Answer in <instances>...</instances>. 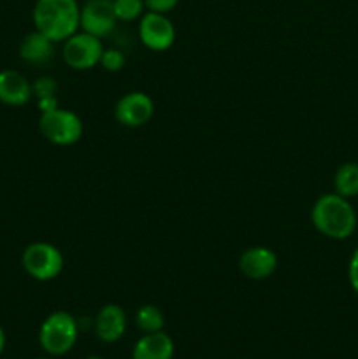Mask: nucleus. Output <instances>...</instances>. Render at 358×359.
Returning a JSON list of instances; mask_svg holds the SVG:
<instances>
[{
	"label": "nucleus",
	"mask_w": 358,
	"mask_h": 359,
	"mask_svg": "<svg viewBox=\"0 0 358 359\" xmlns=\"http://www.w3.org/2000/svg\"><path fill=\"white\" fill-rule=\"evenodd\" d=\"M32 20L35 30L56 44L79 32L81 6L77 0H35Z\"/></svg>",
	"instance_id": "obj_1"
},
{
	"label": "nucleus",
	"mask_w": 358,
	"mask_h": 359,
	"mask_svg": "<svg viewBox=\"0 0 358 359\" xmlns=\"http://www.w3.org/2000/svg\"><path fill=\"white\" fill-rule=\"evenodd\" d=\"M312 226L326 238L346 241L357 230V212L347 198L326 193L314 202L311 210Z\"/></svg>",
	"instance_id": "obj_2"
},
{
	"label": "nucleus",
	"mask_w": 358,
	"mask_h": 359,
	"mask_svg": "<svg viewBox=\"0 0 358 359\" xmlns=\"http://www.w3.org/2000/svg\"><path fill=\"white\" fill-rule=\"evenodd\" d=\"M79 337V323L70 312L56 311L42 321L39 328V344L51 358L65 356L76 346Z\"/></svg>",
	"instance_id": "obj_3"
},
{
	"label": "nucleus",
	"mask_w": 358,
	"mask_h": 359,
	"mask_svg": "<svg viewBox=\"0 0 358 359\" xmlns=\"http://www.w3.org/2000/svg\"><path fill=\"white\" fill-rule=\"evenodd\" d=\"M21 265L32 279L48 283L62 273L65 259L56 245L49 242H32L21 255Z\"/></svg>",
	"instance_id": "obj_4"
},
{
	"label": "nucleus",
	"mask_w": 358,
	"mask_h": 359,
	"mask_svg": "<svg viewBox=\"0 0 358 359\" xmlns=\"http://www.w3.org/2000/svg\"><path fill=\"white\" fill-rule=\"evenodd\" d=\"M39 130L48 142L55 146H72L83 137V119L69 109L56 107L42 112L39 118Z\"/></svg>",
	"instance_id": "obj_5"
},
{
	"label": "nucleus",
	"mask_w": 358,
	"mask_h": 359,
	"mask_svg": "<svg viewBox=\"0 0 358 359\" xmlns=\"http://www.w3.org/2000/svg\"><path fill=\"white\" fill-rule=\"evenodd\" d=\"M104 49L102 39L81 30L63 41L62 56L72 70H90L100 63Z\"/></svg>",
	"instance_id": "obj_6"
},
{
	"label": "nucleus",
	"mask_w": 358,
	"mask_h": 359,
	"mask_svg": "<svg viewBox=\"0 0 358 359\" xmlns=\"http://www.w3.org/2000/svg\"><path fill=\"white\" fill-rule=\"evenodd\" d=\"M139 39L151 51H167L175 41V27L167 14L146 11L139 20Z\"/></svg>",
	"instance_id": "obj_7"
},
{
	"label": "nucleus",
	"mask_w": 358,
	"mask_h": 359,
	"mask_svg": "<svg viewBox=\"0 0 358 359\" xmlns=\"http://www.w3.org/2000/svg\"><path fill=\"white\" fill-rule=\"evenodd\" d=\"M154 114V102L144 91L125 93L114 105V118L119 125L128 128L144 126Z\"/></svg>",
	"instance_id": "obj_8"
},
{
	"label": "nucleus",
	"mask_w": 358,
	"mask_h": 359,
	"mask_svg": "<svg viewBox=\"0 0 358 359\" xmlns=\"http://www.w3.org/2000/svg\"><path fill=\"white\" fill-rule=\"evenodd\" d=\"M118 18L114 14L112 0H86L81 6V25L79 28L86 34L104 39L112 34Z\"/></svg>",
	"instance_id": "obj_9"
},
{
	"label": "nucleus",
	"mask_w": 358,
	"mask_h": 359,
	"mask_svg": "<svg viewBox=\"0 0 358 359\" xmlns=\"http://www.w3.org/2000/svg\"><path fill=\"white\" fill-rule=\"evenodd\" d=\"M277 255L265 245H253L239 258V270L249 280L269 279L277 270Z\"/></svg>",
	"instance_id": "obj_10"
},
{
	"label": "nucleus",
	"mask_w": 358,
	"mask_h": 359,
	"mask_svg": "<svg viewBox=\"0 0 358 359\" xmlns=\"http://www.w3.org/2000/svg\"><path fill=\"white\" fill-rule=\"evenodd\" d=\"M95 335L104 344H116L126 332V314L119 305L107 304L98 311L93 321Z\"/></svg>",
	"instance_id": "obj_11"
},
{
	"label": "nucleus",
	"mask_w": 358,
	"mask_h": 359,
	"mask_svg": "<svg viewBox=\"0 0 358 359\" xmlns=\"http://www.w3.org/2000/svg\"><path fill=\"white\" fill-rule=\"evenodd\" d=\"M34 98L32 83L13 69L0 70V102L9 107H21Z\"/></svg>",
	"instance_id": "obj_12"
},
{
	"label": "nucleus",
	"mask_w": 358,
	"mask_h": 359,
	"mask_svg": "<svg viewBox=\"0 0 358 359\" xmlns=\"http://www.w3.org/2000/svg\"><path fill=\"white\" fill-rule=\"evenodd\" d=\"M174 351V340L161 330V332L144 333L133 346L132 359H172Z\"/></svg>",
	"instance_id": "obj_13"
},
{
	"label": "nucleus",
	"mask_w": 358,
	"mask_h": 359,
	"mask_svg": "<svg viewBox=\"0 0 358 359\" xmlns=\"http://www.w3.org/2000/svg\"><path fill=\"white\" fill-rule=\"evenodd\" d=\"M53 46L55 42L51 39L34 30L25 35L23 41L20 42V58L32 65H44L53 58Z\"/></svg>",
	"instance_id": "obj_14"
},
{
	"label": "nucleus",
	"mask_w": 358,
	"mask_h": 359,
	"mask_svg": "<svg viewBox=\"0 0 358 359\" xmlns=\"http://www.w3.org/2000/svg\"><path fill=\"white\" fill-rule=\"evenodd\" d=\"M333 188L337 195L347 200L358 196V163L347 161L340 165L333 175Z\"/></svg>",
	"instance_id": "obj_15"
},
{
	"label": "nucleus",
	"mask_w": 358,
	"mask_h": 359,
	"mask_svg": "<svg viewBox=\"0 0 358 359\" xmlns=\"http://www.w3.org/2000/svg\"><path fill=\"white\" fill-rule=\"evenodd\" d=\"M135 325L142 333L161 332L165 326V316L157 305H142L135 312Z\"/></svg>",
	"instance_id": "obj_16"
},
{
	"label": "nucleus",
	"mask_w": 358,
	"mask_h": 359,
	"mask_svg": "<svg viewBox=\"0 0 358 359\" xmlns=\"http://www.w3.org/2000/svg\"><path fill=\"white\" fill-rule=\"evenodd\" d=\"M114 14L118 21H135L142 18L146 13V4L144 0H112Z\"/></svg>",
	"instance_id": "obj_17"
},
{
	"label": "nucleus",
	"mask_w": 358,
	"mask_h": 359,
	"mask_svg": "<svg viewBox=\"0 0 358 359\" xmlns=\"http://www.w3.org/2000/svg\"><path fill=\"white\" fill-rule=\"evenodd\" d=\"M125 55H123V51H119V49L116 48H107L104 49V53H102V58H100V65L104 67V70H107V72H119V70L125 67Z\"/></svg>",
	"instance_id": "obj_18"
},
{
	"label": "nucleus",
	"mask_w": 358,
	"mask_h": 359,
	"mask_svg": "<svg viewBox=\"0 0 358 359\" xmlns=\"http://www.w3.org/2000/svg\"><path fill=\"white\" fill-rule=\"evenodd\" d=\"M32 91H34V98H44V97H56L58 93V83L55 77H39L32 83Z\"/></svg>",
	"instance_id": "obj_19"
},
{
	"label": "nucleus",
	"mask_w": 358,
	"mask_h": 359,
	"mask_svg": "<svg viewBox=\"0 0 358 359\" xmlns=\"http://www.w3.org/2000/svg\"><path fill=\"white\" fill-rule=\"evenodd\" d=\"M147 11H154V13L168 14L172 9H175V6L179 4V0H144Z\"/></svg>",
	"instance_id": "obj_20"
},
{
	"label": "nucleus",
	"mask_w": 358,
	"mask_h": 359,
	"mask_svg": "<svg viewBox=\"0 0 358 359\" xmlns=\"http://www.w3.org/2000/svg\"><path fill=\"white\" fill-rule=\"evenodd\" d=\"M347 280H350V286L354 291V294H358V245L351 255L350 263H347Z\"/></svg>",
	"instance_id": "obj_21"
},
{
	"label": "nucleus",
	"mask_w": 358,
	"mask_h": 359,
	"mask_svg": "<svg viewBox=\"0 0 358 359\" xmlns=\"http://www.w3.org/2000/svg\"><path fill=\"white\" fill-rule=\"evenodd\" d=\"M37 107H39V112H49L53 111V109L60 107L58 104V98L56 97H44V98H37Z\"/></svg>",
	"instance_id": "obj_22"
},
{
	"label": "nucleus",
	"mask_w": 358,
	"mask_h": 359,
	"mask_svg": "<svg viewBox=\"0 0 358 359\" xmlns=\"http://www.w3.org/2000/svg\"><path fill=\"white\" fill-rule=\"evenodd\" d=\"M6 332H4V328L0 326V356L4 354V349H6Z\"/></svg>",
	"instance_id": "obj_23"
},
{
	"label": "nucleus",
	"mask_w": 358,
	"mask_h": 359,
	"mask_svg": "<svg viewBox=\"0 0 358 359\" xmlns=\"http://www.w3.org/2000/svg\"><path fill=\"white\" fill-rule=\"evenodd\" d=\"M84 359H105V358L97 356V354H91V356H88V358H84Z\"/></svg>",
	"instance_id": "obj_24"
},
{
	"label": "nucleus",
	"mask_w": 358,
	"mask_h": 359,
	"mask_svg": "<svg viewBox=\"0 0 358 359\" xmlns=\"http://www.w3.org/2000/svg\"><path fill=\"white\" fill-rule=\"evenodd\" d=\"M34 359H55V358H51V356H44V358H34Z\"/></svg>",
	"instance_id": "obj_25"
}]
</instances>
